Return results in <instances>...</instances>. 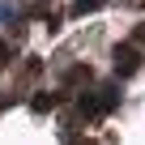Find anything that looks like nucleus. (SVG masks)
Segmentation results:
<instances>
[{
  "label": "nucleus",
  "instance_id": "1",
  "mask_svg": "<svg viewBox=\"0 0 145 145\" xmlns=\"http://www.w3.org/2000/svg\"><path fill=\"white\" fill-rule=\"evenodd\" d=\"M115 103H120V94H115L111 86H103V90H90V94L81 98V111H86V115H107Z\"/></svg>",
  "mask_w": 145,
  "mask_h": 145
},
{
  "label": "nucleus",
  "instance_id": "2",
  "mask_svg": "<svg viewBox=\"0 0 145 145\" xmlns=\"http://www.w3.org/2000/svg\"><path fill=\"white\" fill-rule=\"evenodd\" d=\"M137 68H141V51H137L132 43H124V47H115V72H120V77H132Z\"/></svg>",
  "mask_w": 145,
  "mask_h": 145
},
{
  "label": "nucleus",
  "instance_id": "3",
  "mask_svg": "<svg viewBox=\"0 0 145 145\" xmlns=\"http://www.w3.org/2000/svg\"><path fill=\"white\" fill-rule=\"evenodd\" d=\"M103 5V0H77V5H72V13H77V17H86V13H94Z\"/></svg>",
  "mask_w": 145,
  "mask_h": 145
},
{
  "label": "nucleus",
  "instance_id": "4",
  "mask_svg": "<svg viewBox=\"0 0 145 145\" xmlns=\"http://www.w3.org/2000/svg\"><path fill=\"white\" fill-rule=\"evenodd\" d=\"M30 107H34V111H51V107H56V94H39Z\"/></svg>",
  "mask_w": 145,
  "mask_h": 145
},
{
  "label": "nucleus",
  "instance_id": "5",
  "mask_svg": "<svg viewBox=\"0 0 145 145\" xmlns=\"http://www.w3.org/2000/svg\"><path fill=\"white\" fill-rule=\"evenodd\" d=\"M137 34H141V39H145V26H141V30H137Z\"/></svg>",
  "mask_w": 145,
  "mask_h": 145
}]
</instances>
